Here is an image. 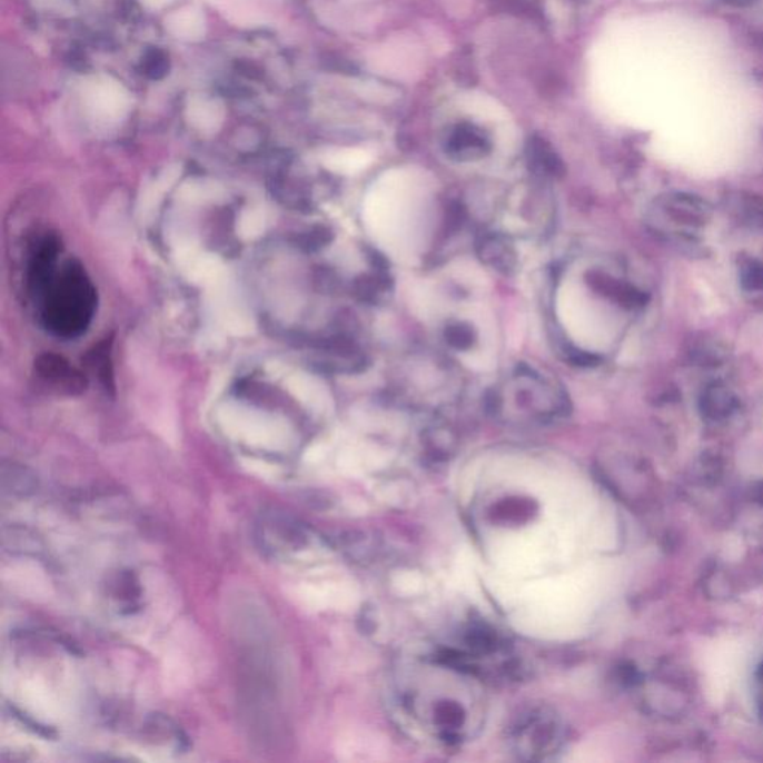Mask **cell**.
I'll list each match as a JSON object with an SVG mask.
<instances>
[{
	"mask_svg": "<svg viewBox=\"0 0 763 763\" xmlns=\"http://www.w3.org/2000/svg\"><path fill=\"white\" fill-rule=\"evenodd\" d=\"M2 546L8 554L23 556H41L46 546L41 537L26 526H3Z\"/></svg>",
	"mask_w": 763,
	"mask_h": 763,
	"instance_id": "6",
	"label": "cell"
},
{
	"mask_svg": "<svg viewBox=\"0 0 763 763\" xmlns=\"http://www.w3.org/2000/svg\"><path fill=\"white\" fill-rule=\"evenodd\" d=\"M0 486L3 494L16 498H29L38 493L37 473L16 463H3L0 467Z\"/></svg>",
	"mask_w": 763,
	"mask_h": 763,
	"instance_id": "5",
	"label": "cell"
},
{
	"mask_svg": "<svg viewBox=\"0 0 763 763\" xmlns=\"http://www.w3.org/2000/svg\"><path fill=\"white\" fill-rule=\"evenodd\" d=\"M254 538L266 558L283 561L308 549L313 531L289 513L269 508L257 517Z\"/></svg>",
	"mask_w": 763,
	"mask_h": 763,
	"instance_id": "2",
	"label": "cell"
},
{
	"mask_svg": "<svg viewBox=\"0 0 763 763\" xmlns=\"http://www.w3.org/2000/svg\"><path fill=\"white\" fill-rule=\"evenodd\" d=\"M447 148L452 155L459 159H473L485 155L488 149V140L480 130L473 126H458L450 135Z\"/></svg>",
	"mask_w": 763,
	"mask_h": 763,
	"instance_id": "7",
	"label": "cell"
},
{
	"mask_svg": "<svg viewBox=\"0 0 763 763\" xmlns=\"http://www.w3.org/2000/svg\"><path fill=\"white\" fill-rule=\"evenodd\" d=\"M531 159L549 174H558L563 169V165H561L558 157L552 151L549 145L541 139L533 140V143H531Z\"/></svg>",
	"mask_w": 763,
	"mask_h": 763,
	"instance_id": "9",
	"label": "cell"
},
{
	"mask_svg": "<svg viewBox=\"0 0 763 763\" xmlns=\"http://www.w3.org/2000/svg\"><path fill=\"white\" fill-rule=\"evenodd\" d=\"M118 11H120L121 19L127 21L138 19L140 12L138 3H136L135 0H120V2H118Z\"/></svg>",
	"mask_w": 763,
	"mask_h": 763,
	"instance_id": "12",
	"label": "cell"
},
{
	"mask_svg": "<svg viewBox=\"0 0 763 763\" xmlns=\"http://www.w3.org/2000/svg\"><path fill=\"white\" fill-rule=\"evenodd\" d=\"M142 66L148 78L161 80L169 72V57L161 50H151L145 56Z\"/></svg>",
	"mask_w": 763,
	"mask_h": 763,
	"instance_id": "11",
	"label": "cell"
},
{
	"mask_svg": "<svg viewBox=\"0 0 763 763\" xmlns=\"http://www.w3.org/2000/svg\"><path fill=\"white\" fill-rule=\"evenodd\" d=\"M470 331L464 330L463 327H455L449 335L452 344H455L456 346H466L470 344Z\"/></svg>",
	"mask_w": 763,
	"mask_h": 763,
	"instance_id": "13",
	"label": "cell"
},
{
	"mask_svg": "<svg viewBox=\"0 0 763 763\" xmlns=\"http://www.w3.org/2000/svg\"><path fill=\"white\" fill-rule=\"evenodd\" d=\"M7 710L12 719H16V721L19 722L20 725H23L26 730L32 732V734L41 736V739L43 740L51 741H54L57 736H59L54 727L43 725V723L34 721L32 716H29V714L21 712V710L14 707V705L7 704Z\"/></svg>",
	"mask_w": 763,
	"mask_h": 763,
	"instance_id": "10",
	"label": "cell"
},
{
	"mask_svg": "<svg viewBox=\"0 0 763 763\" xmlns=\"http://www.w3.org/2000/svg\"><path fill=\"white\" fill-rule=\"evenodd\" d=\"M727 7L743 8L753 3V0H721Z\"/></svg>",
	"mask_w": 763,
	"mask_h": 763,
	"instance_id": "14",
	"label": "cell"
},
{
	"mask_svg": "<svg viewBox=\"0 0 763 763\" xmlns=\"http://www.w3.org/2000/svg\"><path fill=\"white\" fill-rule=\"evenodd\" d=\"M54 301L51 303L54 309V317H65L61 326L68 330H77L86 326V319L90 317L91 293L87 287L86 280L77 270L69 269L65 279L56 289Z\"/></svg>",
	"mask_w": 763,
	"mask_h": 763,
	"instance_id": "3",
	"label": "cell"
},
{
	"mask_svg": "<svg viewBox=\"0 0 763 763\" xmlns=\"http://www.w3.org/2000/svg\"><path fill=\"white\" fill-rule=\"evenodd\" d=\"M511 743L521 759L546 761L563 749L565 726L551 710H531L522 714L512 727Z\"/></svg>",
	"mask_w": 763,
	"mask_h": 763,
	"instance_id": "1",
	"label": "cell"
},
{
	"mask_svg": "<svg viewBox=\"0 0 763 763\" xmlns=\"http://www.w3.org/2000/svg\"><path fill=\"white\" fill-rule=\"evenodd\" d=\"M145 730L148 731L149 735L157 736V739L172 741L175 750L179 753H186L190 749V739L186 732L166 714H149L147 722H145Z\"/></svg>",
	"mask_w": 763,
	"mask_h": 763,
	"instance_id": "8",
	"label": "cell"
},
{
	"mask_svg": "<svg viewBox=\"0 0 763 763\" xmlns=\"http://www.w3.org/2000/svg\"><path fill=\"white\" fill-rule=\"evenodd\" d=\"M107 589L108 595L113 601H117L122 615H133L142 607V604H140L142 586H140L138 576L131 569H120V572L113 573L109 577Z\"/></svg>",
	"mask_w": 763,
	"mask_h": 763,
	"instance_id": "4",
	"label": "cell"
}]
</instances>
